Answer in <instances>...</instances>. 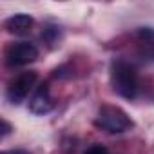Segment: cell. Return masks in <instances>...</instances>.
<instances>
[{"label": "cell", "mask_w": 154, "mask_h": 154, "mask_svg": "<svg viewBox=\"0 0 154 154\" xmlns=\"http://www.w3.org/2000/svg\"><path fill=\"white\" fill-rule=\"evenodd\" d=\"M4 27H6L8 33H11V35H26V33H29L31 27H33V18H31L29 15L18 13V15L9 17V18L4 22Z\"/></svg>", "instance_id": "7"}, {"label": "cell", "mask_w": 154, "mask_h": 154, "mask_svg": "<svg viewBox=\"0 0 154 154\" xmlns=\"http://www.w3.org/2000/svg\"><path fill=\"white\" fill-rule=\"evenodd\" d=\"M53 107H54V102H53V96L49 91V84L44 82L35 89V93L29 100V111L33 114L42 116V114H47Z\"/></svg>", "instance_id": "5"}, {"label": "cell", "mask_w": 154, "mask_h": 154, "mask_svg": "<svg viewBox=\"0 0 154 154\" xmlns=\"http://www.w3.org/2000/svg\"><path fill=\"white\" fill-rule=\"evenodd\" d=\"M100 129L111 132V134H120V132H125L132 127V120L129 118V114L116 107V105H103L100 107L98 111V116H96V122H94Z\"/></svg>", "instance_id": "2"}, {"label": "cell", "mask_w": 154, "mask_h": 154, "mask_svg": "<svg viewBox=\"0 0 154 154\" xmlns=\"http://www.w3.org/2000/svg\"><path fill=\"white\" fill-rule=\"evenodd\" d=\"M4 56L9 67H22L38 58V49L29 42H15L8 45Z\"/></svg>", "instance_id": "4"}, {"label": "cell", "mask_w": 154, "mask_h": 154, "mask_svg": "<svg viewBox=\"0 0 154 154\" xmlns=\"http://www.w3.org/2000/svg\"><path fill=\"white\" fill-rule=\"evenodd\" d=\"M9 132H11V125L6 120H2V136H8Z\"/></svg>", "instance_id": "9"}, {"label": "cell", "mask_w": 154, "mask_h": 154, "mask_svg": "<svg viewBox=\"0 0 154 154\" xmlns=\"http://www.w3.org/2000/svg\"><path fill=\"white\" fill-rule=\"evenodd\" d=\"M84 154H109V152H107V149L102 147V145H91Z\"/></svg>", "instance_id": "8"}, {"label": "cell", "mask_w": 154, "mask_h": 154, "mask_svg": "<svg viewBox=\"0 0 154 154\" xmlns=\"http://www.w3.org/2000/svg\"><path fill=\"white\" fill-rule=\"evenodd\" d=\"M111 85L118 96L134 100L140 91V78L134 65L125 60H114L111 63Z\"/></svg>", "instance_id": "1"}, {"label": "cell", "mask_w": 154, "mask_h": 154, "mask_svg": "<svg viewBox=\"0 0 154 154\" xmlns=\"http://www.w3.org/2000/svg\"><path fill=\"white\" fill-rule=\"evenodd\" d=\"M136 42H138V54L143 60H154V29L140 27L136 31Z\"/></svg>", "instance_id": "6"}, {"label": "cell", "mask_w": 154, "mask_h": 154, "mask_svg": "<svg viewBox=\"0 0 154 154\" xmlns=\"http://www.w3.org/2000/svg\"><path fill=\"white\" fill-rule=\"evenodd\" d=\"M2 154H27V152H24V150H6Z\"/></svg>", "instance_id": "10"}, {"label": "cell", "mask_w": 154, "mask_h": 154, "mask_svg": "<svg viewBox=\"0 0 154 154\" xmlns=\"http://www.w3.org/2000/svg\"><path fill=\"white\" fill-rule=\"evenodd\" d=\"M36 80H38L36 71H24L18 76H15V78L9 82V85H8V100L13 105L22 103L29 96V93L35 89Z\"/></svg>", "instance_id": "3"}]
</instances>
